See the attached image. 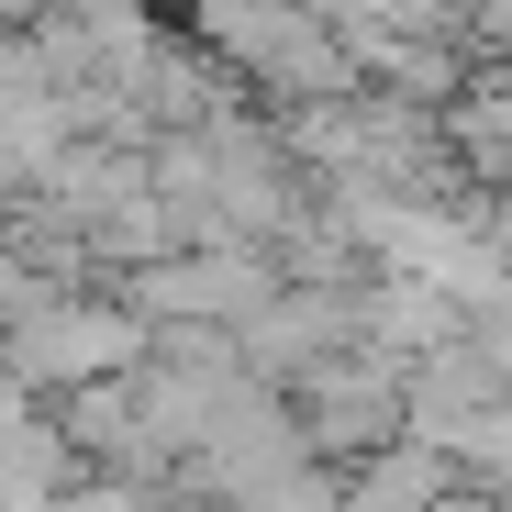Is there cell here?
Segmentation results:
<instances>
[{"mask_svg":"<svg viewBox=\"0 0 512 512\" xmlns=\"http://www.w3.org/2000/svg\"><path fill=\"white\" fill-rule=\"evenodd\" d=\"M156 357V323L134 301H78V290H45L23 323H12V368L45 379V390H90V379H123Z\"/></svg>","mask_w":512,"mask_h":512,"instance_id":"1","label":"cell"},{"mask_svg":"<svg viewBox=\"0 0 512 512\" xmlns=\"http://www.w3.org/2000/svg\"><path fill=\"white\" fill-rule=\"evenodd\" d=\"M45 512H134V501H123V490H56Z\"/></svg>","mask_w":512,"mask_h":512,"instance_id":"2","label":"cell"}]
</instances>
